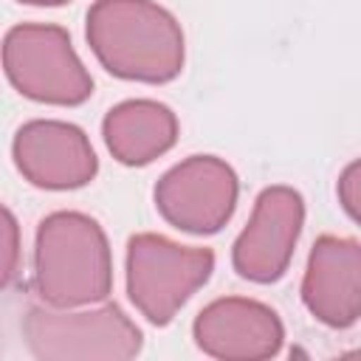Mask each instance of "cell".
Returning <instances> with one entry per match:
<instances>
[{
  "instance_id": "cell-14",
  "label": "cell",
  "mask_w": 361,
  "mask_h": 361,
  "mask_svg": "<svg viewBox=\"0 0 361 361\" xmlns=\"http://www.w3.org/2000/svg\"><path fill=\"white\" fill-rule=\"evenodd\" d=\"M20 3H31V6H62L68 0H20Z\"/></svg>"
},
{
  "instance_id": "cell-2",
  "label": "cell",
  "mask_w": 361,
  "mask_h": 361,
  "mask_svg": "<svg viewBox=\"0 0 361 361\" xmlns=\"http://www.w3.org/2000/svg\"><path fill=\"white\" fill-rule=\"evenodd\" d=\"M34 282L51 307H79L107 299L113 262L99 223L82 212H54L39 223Z\"/></svg>"
},
{
  "instance_id": "cell-11",
  "label": "cell",
  "mask_w": 361,
  "mask_h": 361,
  "mask_svg": "<svg viewBox=\"0 0 361 361\" xmlns=\"http://www.w3.org/2000/svg\"><path fill=\"white\" fill-rule=\"evenodd\" d=\"M102 133L116 161L127 166H144L175 144L178 118L161 102L133 99L121 102L104 116Z\"/></svg>"
},
{
  "instance_id": "cell-5",
  "label": "cell",
  "mask_w": 361,
  "mask_h": 361,
  "mask_svg": "<svg viewBox=\"0 0 361 361\" xmlns=\"http://www.w3.org/2000/svg\"><path fill=\"white\" fill-rule=\"evenodd\" d=\"M23 333L42 361H124L141 350V330L116 305L82 313L31 307Z\"/></svg>"
},
{
  "instance_id": "cell-1",
  "label": "cell",
  "mask_w": 361,
  "mask_h": 361,
  "mask_svg": "<svg viewBox=\"0 0 361 361\" xmlns=\"http://www.w3.org/2000/svg\"><path fill=\"white\" fill-rule=\"evenodd\" d=\"M87 42L118 79L155 85L183 68V31L152 0H96L87 11Z\"/></svg>"
},
{
  "instance_id": "cell-8",
  "label": "cell",
  "mask_w": 361,
  "mask_h": 361,
  "mask_svg": "<svg viewBox=\"0 0 361 361\" xmlns=\"http://www.w3.org/2000/svg\"><path fill=\"white\" fill-rule=\"evenodd\" d=\"M14 164L39 189H79L99 164L87 135L65 121H28L14 135Z\"/></svg>"
},
{
  "instance_id": "cell-4",
  "label": "cell",
  "mask_w": 361,
  "mask_h": 361,
  "mask_svg": "<svg viewBox=\"0 0 361 361\" xmlns=\"http://www.w3.org/2000/svg\"><path fill=\"white\" fill-rule=\"evenodd\" d=\"M212 268V248L178 245L161 234H135L127 245V290L152 324H169L180 305L206 285Z\"/></svg>"
},
{
  "instance_id": "cell-10",
  "label": "cell",
  "mask_w": 361,
  "mask_h": 361,
  "mask_svg": "<svg viewBox=\"0 0 361 361\" xmlns=\"http://www.w3.org/2000/svg\"><path fill=\"white\" fill-rule=\"evenodd\" d=\"M307 310L330 324L350 327L361 319V245L344 237H319L302 279Z\"/></svg>"
},
{
  "instance_id": "cell-6",
  "label": "cell",
  "mask_w": 361,
  "mask_h": 361,
  "mask_svg": "<svg viewBox=\"0 0 361 361\" xmlns=\"http://www.w3.org/2000/svg\"><path fill=\"white\" fill-rule=\"evenodd\" d=\"M237 203V175L214 155H192L172 166L155 186V206L166 223L189 234L226 226Z\"/></svg>"
},
{
  "instance_id": "cell-12",
  "label": "cell",
  "mask_w": 361,
  "mask_h": 361,
  "mask_svg": "<svg viewBox=\"0 0 361 361\" xmlns=\"http://www.w3.org/2000/svg\"><path fill=\"white\" fill-rule=\"evenodd\" d=\"M338 200L361 223V161H353L341 172V178H338Z\"/></svg>"
},
{
  "instance_id": "cell-9",
  "label": "cell",
  "mask_w": 361,
  "mask_h": 361,
  "mask_svg": "<svg viewBox=\"0 0 361 361\" xmlns=\"http://www.w3.org/2000/svg\"><path fill=\"white\" fill-rule=\"evenodd\" d=\"M195 341L203 353L226 361H254L279 353L285 330L271 307L254 299H217L195 319Z\"/></svg>"
},
{
  "instance_id": "cell-7",
  "label": "cell",
  "mask_w": 361,
  "mask_h": 361,
  "mask_svg": "<svg viewBox=\"0 0 361 361\" xmlns=\"http://www.w3.org/2000/svg\"><path fill=\"white\" fill-rule=\"evenodd\" d=\"M305 220L302 195L290 186H268L254 203V214L234 243L231 259L240 276L274 282L285 274Z\"/></svg>"
},
{
  "instance_id": "cell-13",
  "label": "cell",
  "mask_w": 361,
  "mask_h": 361,
  "mask_svg": "<svg viewBox=\"0 0 361 361\" xmlns=\"http://www.w3.org/2000/svg\"><path fill=\"white\" fill-rule=\"evenodd\" d=\"M6 217V237H8V257H6V282L14 276V265H17V223L11 217V212L3 214Z\"/></svg>"
},
{
  "instance_id": "cell-3",
  "label": "cell",
  "mask_w": 361,
  "mask_h": 361,
  "mask_svg": "<svg viewBox=\"0 0 361 361\" xmlns=\"http://www.w3.org/2000/svg\"><path fill=\"white\" fill-rule=\"evenodd\" d=\"M3 68L8 82L34 102L82 104L93 93V79L59 25H14L3 42Z\"/></svg>"
}]
</instances>
